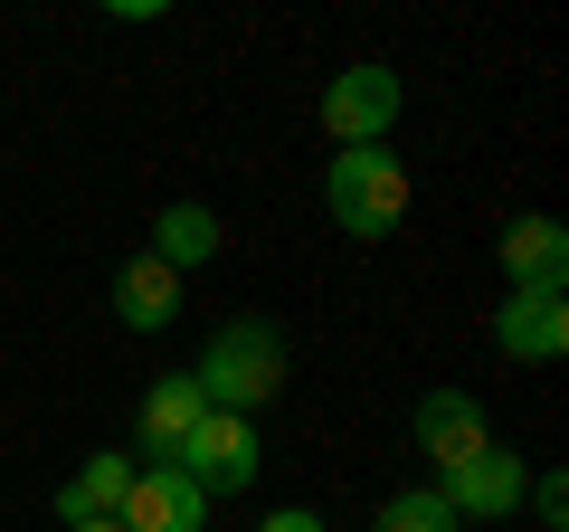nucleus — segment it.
Returning a JSON list of instances; mask_svg holds the SVG:
<instances>
[{
	"label": "nucleus",
	"instance_id": "f257e3e1",
	"mask_svg": "<svg viewBox=\"0 0 569 532\" xmlns=\"http://www.w3.org/2000/svg\"><path fill=\"white\" fill-rule=\"evenodd\" d=\"M284 371H295V352H284V333L266 324V314H238V324H219L209 333V352H200V400L209 410H228V418H257L266 400H284Z\"/></svg>",
	"mask_w": 569,
	"mask_h": 532
},
{
	"label": "nucleus",
	"instance_id": "f03ea898",
	"mask_svg": "<svg viewBox=\"0 0 569 532\" xmlns=\"http://www.w3.org/2000/svg\"><path fill=\"white\" fill-rule=\"evenodd\" d=\"M323 209H332V228L342 238H389V228L408 219V162L389 144H351V152H332V171H323Z\"/></svg>",
	"mask_w": 569,
	"mask_h": 532
},
{
	"label": "nucleus",
	"instance_id": "7ed1b4c3",
	"mask_svg": "<svg viewBox=\"0 0 569 532\" xmlns=\"http://www.w3.org/2000/svg\"><path fill=\"white\" fill-rule=\"evenodd\" d=\"M171 466H181L190 485H200L209 504H219V494H247V485H257V466H266V437H257V418H228V410H209L200 428L181 437V456H171Z\"/></svg>",
	"mask_w": 569,
	"mask_h": 532
},
{
	"label": "nucleus",
	"instance_id": "20e7f679",
	"mask_svg": "<svg viewBox=\"0 0 569 532\" xmlns=\"http://www.w3.org/2000/svg\"><path fill=\"white\" fill-rule=\"evenodd\" d=\"M389 124H399V67L361 58V67H342V77L323 86V134H332V152L389 144Z\"/></svg>",
	"mask_w": 569,
	"mask_h": 532
},
{
	"label": "nucleus",
	"instance_id": "39448f33",
	"mask_svg": "<svg viewBox=\"0 0 569 532\" xmlns=\"http://www.w3.org/2000/svg\"><path fill=\"white\" fill-rule=\"evenodd\" d=\"M437 494H447L456 523H512L522 494H531V466L512 447H485V456H466L456 475H437Z\"/></svg>",
	"mask_w": 569,
	"mask_h": 532
},
{
	"label": "nucleus",
	"instance_id": "423d86ee",
	"mask_svg": "<svg viewBox=\"0 0 569 532\" xmlns=\"http://www.w3.org/2000/svg\"><path fill=\"white\" fill-rule=\"evenodd\" d=\"M114 532H209V494L181 466H133V485L114 504Z\"/></svg>",
	"mask_w": 569,
	"mask_h": 532
},
{
	"label": "nucleus",
	"instance_id": "0eeeda50",
	"mask_svg": "<svg viewBox=\"0 0 569 532\" xmlns=\"http://www.w3.org/2000/svg\"><path fill=\"white\" fill-rule=\"evenodd\" d=\"M408 437H418V456H427L437 475H456L466 456H485V447H493L485 410H475L466 390H427V400H418V418H408Z\"/></svg>",
	"mask_w": 569,
	"mask_h": 532
},
{
	"label": "nucleus",
	"instance_id": "6e6552de",
	"mask_svg": "<svg viewBox=\"0 0 569 532\" xmlns=\"http://www.w3.org/2000/svg\"><path fill=\"white\" fill-rule=\"evenodd\" d=\"M493 343H503L512 362H560V352H569V295H560V286H522V295H503V314H493Z\"/></svg>",
	"mask_w": 569,
	"mask_h": 532
},
{
	"label": "nucleus",
	"instance_id": "1a4fd4ad",
	"mask_svg": "<svg viewBox=\"0 0 569 532\" xmlns=\"http://www.w3.org/2000/svg\"><path fill=\"white\" fill-rule=\"evenodd\" d=\"M493 257H503L512 295H522V286H560V276H569V228L550 219V209H522V219L493 238Z\"/></svg>",
	"mask_w": 569,
	"mask_h": 532
},
{
	"label": "nucleus",
	"instance_id": "9d476101",
	"mask_svg": "<svg viewBox=\"0 0 569 532\" xmlns=\"http://www.w3.org/2000/svg\"><path fill=\"white\" fill-rule=\"evenodd\" d=\"M171 314H181V276H171L152 247L123 257V266H114V324H123V333H162Z\"/></svg>",
	"mask_w": 569,
	"mask_h": 532
},
{
	"label": "nucleus",
	"instance_id": "9b49d317",
	"mask_svg": "<svg viewBox=\"0 0 569 532\" xmlns=\"http://www.w3.org/2000/svg\"><path fill=\"white\" fill-rule=\"evenodd\" d=\"M200 418H209L200 381H190V371H162V381H152V400H142V456H152V466H171V456H181V437L200 428Z\"/></svg>",
	"mask_w": 569,
	"mask_h": 532
},
{
	"label": "nucleus",
	"instance_id": "f8f14e48",
	"mask_svg": "<svg viewBox=\"0 0 569 532\" xmlns=\"http://www.w3.org/2000/svg\"><path fill=\"white\" fill-rule=\"evenodd\" d=\"M123 485H133V456H114V447H96L77 475L58 485V523H114V504H123Z\"/></svg>",
	"mask_w": 569,
	"mask_h": 532
},
{
	"label": "nucleus",
	"instance_id": "ddd939ff",
	"mask_svg": "<svg viewBox=\"0 0 569 532\" xmlns=\"http://www.w3.org/2000/svg\"><path fill=\"white\" fill-rule=\"evenodd\" d=\"M219 238H228V228H219V209H209V200H171L162 219H152V257H162L171 276H181V266H209V257H219Z\"/></svg>",
	"mask_w": 569,
	"mask_h": 532
},
{
	"label": "nucleus",
	"instance_id": "4468645a",
	"mask_svg": "<svg viewBox=\"0 0 569 532\" xmlns=\"http://www.w3.org/2000/svg\"><path fill=\"white\" fill-rule=\"evenodd\" d=\"M370 532H466V523L447 513V494H437V485H408V494H389V504L370 513Z\"/></svg>",
	"mask_w": 569,
	"mask_h": 532
},
{
	"label": "nucleus",
	"instance_id": "2eb2a0df",
	"mask_svg": "<svg viewBox=\"0 0 569 532\" xmlns=\"http://www.w3.org/2000/svg\"><path fill=\"white\" fill-rule=\"evenodd\" d=\"M522 504L541 513V523H569V485H560V475H531V494H522Z\"/></svg>",
	"mask_w": 569,
	"mask_h": 532
},
{
	"label": "nucleus",
	"instance_id": "dca6fc26",
	"mask_svg": "<svg viewBox=\"0 0 569 532\" xmlns=\"http://www.w3.org/2000/svg\"><path fill=\"white\" fill-rule=\"evenodd\" d=\"M257 532H332V523H323V513H313V504H276V513H266Z\"/></svg>",
	"mask_w": 569,
	"mask_h": 532
},
{
	"label": "nucleus",
	"instance_id": "f3484780",
	"mask_svg": "<svg viewBox=\"0 0 569 532\" xmlns=\"http://www.w3.org/2000/svg\"><path fill=\"white\" fill-rule=\"evenodd\" d=\"M67 532H114V523H67Z\"/></svg>",
	"mask_w": 569,
	"mask_h": 532
}]
</instances>
